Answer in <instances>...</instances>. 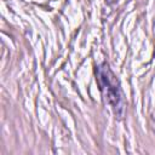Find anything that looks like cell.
<instances>
[{
    "mask_svg": "<svg viewBox=\"0 0 155 155\" xmlns=\"http://www.w3.org/2000/svg\"><path fill=\"white\" fill-rule=\"evenodd\" d=\"M98 80L101 84V88L104 92L105 98L108 99V103L115 108V111L121 114L120 110H124V99L122 93L119 86V82L114 74L110 71L107 64H102L98 67Z\"/></svg>",
    "mask_w": 155,
    "mask_h": 155,
    "instance_id": "obj_1",
    "label": "cell"
}]
</instances>
